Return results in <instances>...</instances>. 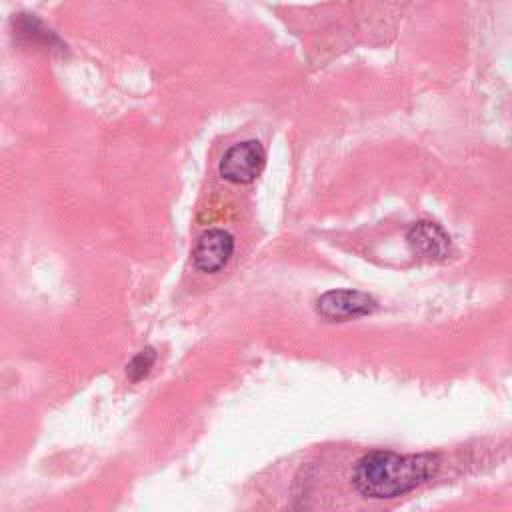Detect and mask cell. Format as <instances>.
<instances>
[{
    "instance_id": "4",
    "label": "cell",
    "mask_w": 512,
    "mask_h": 512,
    "mask_svg": "<svg viewBox=\"0 0 512 512\" xmlns=\"http://www.w3.org/2000/svg\"><path fill=\"white\" fill-rule=\"evenodd\" d=\"M234 252V238L222 228L206 230L192 248V262L200 272H218Z\"/></svg>"
},
{
    "instance_id": "2",
    "label": "cell",
    "mask_w": 512,
    "mask_h": 512,
    "mask_svg": "<svg viewBox=\"0 0 512 512\" xmlns=\"http://www.w3.org/2000/svg\"><path fill=\"white\" fill-rule=\"evenodd\" d=\"M266 154L258 140H246L230 146L220 160V176L232 184H250L264 170Z\"/></svg>"
},
{
    "instance_id": "5",
    "label": "cell",
    "mask_w": 512,
    "mask_h": 512,
    "mask_svg": "<svg viewBox=\"0 0 512 512\" xmlns=\"http://www.w3.org/2000/svg\"><path fill=\"white\" fill-rule=\"evenodd\" d=\"M406 242L416 256L428 260H440L450 252V238L444 228L428 220L412 224L406 234Z\"/></svg>"
},
{
    "instance_id": "1",
    "label": "cell",
    "mask_w": 512,
    "mask_h": 512,
    "mask_svg": "<svg viewBox=\"0 0 512 512\" xmlns=\"http://www.w3.org/2000/svg\"><path fill=\"white\" fill-rule=\"evenodd\" d=\"M438 468L440 458L436 454L374 450L356 462L352 484L364 498H396L434 478Z\"/></svg>"
},
{
    "instance_id": "3",
    "label": "cell",
    "mask_w": 512,
    "mask_h": 512,
    "mask_svg": "<svg viewBox=\"0 0 512 512\" xmlns=\"http://www.w3.org/2000/svg\"><path fill=\"white\" fill-rule=\"evenodd\" d=\"M316 310L326 320H350L372 314L376 300L360 290H328L318 298Z\"/></svg>"
},
{
    "instance_id": "6",
    "label": "cell",
    "mask_w": 512,
    "mask_h": 512,
    "mask_svg": "<svg viewBox=\"0 0 512 512\" xmlns=\"http://www.w3.org/2000/svg\"><path fill=\"white\" fill-rule=\"evenodd\" d=\"M156 362V350L152 346L140 350L128 364H126V376L132 380V382H138L142 378H146L152 370Z\"/></svg>"
}]
</instances>
